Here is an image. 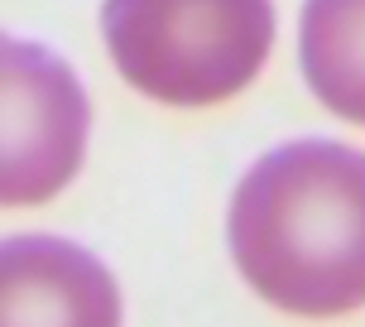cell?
<instances>
[{
	"instance_id": "cell-1",
	"label": "cell",
	"mask_w": 365,
	"mask_h": 327,
	"mask_svg": "<svg viewBox=\"0 0 365 327\" xmlns=\"http://www.w3.org/2000/svg\"><path fill=\"white\" fill-rule=\"evenodd\" d=\"M226 236L245 284L298 318L365 308V154L293 140L240 178Z\"/></svg>"
},
{
	"instance_id": "cell-5",
	"label": "cell",
	"mask_w": 365,
	"mask_h": 327,
	"mask_svg": "<svg viewBox=\"0 0 365 327\" xmlns=\"http://www.w3.org/2000/svg\"><path fill=\"white\" fill-rule=\"evenodd\" d=\"M298 54L317 101L365 126V5H308L298 19Z\"/></svg>"
},
{
	"instance_id": "cell-4",
	"label": "cell",
	"mask_w": 365,
	"mask_h": 327,
	"mask_svg": "<svg viewBox=\"0 0 365 327\" xmlns=\"http://www.w3.org/2000/svg\"><path fill=\"white\" fill-rule=\"evenodd\" d=\"M0 327H120V289L73 241L10 236L0 241Z\"/></svg>"
},
{
	"instance_id": "cell-3",
	"label": "cell",
	"mask_w": 365,
	"mask_h": 327,
	"mask_svg": "<svg viewBox=\"0 0 365 327\" xmlns=\"http://www.w3.org/2000/svg\"><path fill=\"white\" fill-rule=\"evenodd\" d=\"M91 106L77 73L34 39L0 34V207L58 198L87 159Z\"/></svg>"
},
{
	"instance_id": "cell-2",
	"label": "cell",
	"mask_w": 365,
	"mask_h": 327,
	"mask_svg": "<svg viewBox=\"0 0 365 327\" xmlns=\"http://www.w3.org/2000/svg\"><path fill=\"white\" fill-rule=\"evenodd\" d=\"M101 34L135 91L164 106H212L255 82L274 10L245 5H106Z\"/></svg>"
}]
</instances>
